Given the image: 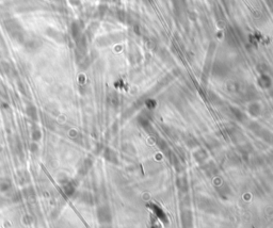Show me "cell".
I'll list each match as a JSON object with an SVG mask.
<instances>
[{"instance_id": "cell-2", "label": "cell", "mask_w": 273, "mask_h": 228, "mask_svg": "<svg viewBox=\"0 0 273 228\" xmlns=\"http://www.w3.org/2000/svg\"><path fill=\"white\" fill-rule=\"evenodd\" d=\"M64 191H65V194L67 196H73V194L75 193V186L72 182H68L67 185L64 186Z\"/></svg>"}, {"instance_id": "cell-1", "label": "cell", "mask_w": 273, "mask_h": 228, "mask_svg": "<svg viewBox=\"0 0 273 228\" xmlns=\"http://www.w3.org/2000/svg\"><path fill=\"white\" fill-rule=\"evenodd\" d=\"M98 217H99L101 222H107L109 217H110V214L108 213V211L105 208H100L98 210Z\"/></svg>"}]
</instances>
